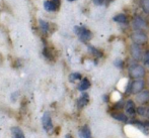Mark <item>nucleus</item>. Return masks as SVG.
I'll list each match as a JSON object with an SVG mask.
<instances>
[{
	"label": "nucleus",
	"instance_id": "obj_1",
	"mask_svg": "<svg viewBox=\"0 0 149 138\" xmlns=\"http://www.w3.org/2000/svg\"><path fill=\"white\" fill-rule=\"evenodd\" d=\"M129 74L132 78L134 79H140L142 77L145 76V70L142 66H139V65H134V66H131L129 69Z\"/></svg>",
	"mask_w": 149,
	"mask_h": 138
},
{
	"label": "nucleus",
	"instance_id": "obj_2",
	"mask_svg": "<svg viewBox=\"0 0 149 138\" xmlns=\"http://www.w3.org/2000/svg\"><path fill=\"white\" fill-rule=\"evenodd\" d=\"M74 31L78 37L80 38L81 41H88L91 38V32L86 29L85 27H81V26H76L74 28Z\"/></svg>",
	"mask_w": 149,
	"mask_h": 138
},
{
	"label": "nucleus",
	"instance_id": "obj_3",
	"mask_svg": "<svg viewBox=\"0 0 149 138\" xmlns=\"http://www.w3.org/2000/svg\"><path fill=\"white\" fill-rule=\"evenodd\" d=\"M42 124H43V128L46 132L51 133L53 130V122H52L51 116H50V113L46 112L44 114L43 118H42Z\"/></svg>",
	"mask_w": 149,
	"mask_h": 138
},
{
	"label": "nucleus",
	"instance_id": "obj_4",
	"mask_svg": "<svg viewBox=\"0 0 149 138\" xmlns=\"http://www.w3.org/2000/svg\"><path fill=\"white\" fill-rule=\"evenodd\" d=\"M132 41L136 43V45H143L147 41V36L141 31H137V32L133 33L131 36Z\"/></svg>",
	"mask_w": 149,
	"mask_h": 138
},
{
	"label": "nucleus",
	"instance_id": "obj_5",
	"mask_svg": "<svg viewBox=\"0 0 149 138\" xmlns=\"http://www.w3.org/2000/svg\"><path fill=\"white\" fill-rule=\"evenodd\" d=\"M144 88V82L142 80H136L130 85V90L129 92L133 94H138L143 90Z\"/></svg>",
	"mask_w": 149,
	"mask_h": 138
},
{
	"label": "nucleus",
	"instance_id": "obj_6",
	"mask_svg": "<svg viewBox=\"0 0 149 138\" xmlns=\"http://www.w3.org/2000/svg\"><path fill=\"white\" fill-rule=\"evenodd\" d=\"M133 26L135 27V29H137V30H139V31L145 30V29L147 28V24H146V22L140 17H136L135 19H134Z\"/></svg>",
	"mask_w": 149,
	"mask_h": 138
},
{
	"label": "nucleus",
	"instance_id": "obj_7",
	"mask_svg": "<svg viewBox=\"0 0 149 138\" xmlns=\"http://www.w3.org/2000/svg\"><path fill=\"white\" fill-rule=\"evenodd\" d=\"M136 100L140 104H145L149 102V91H143L138 93L136 96Z\"/></svg>",
	"mask_w": 149,
	"mask_h": 138
},
{
	"label": "nucleus",
	"instance_id": "obj_8",
	"mask_svg": "<svg viewBox=\"0 0 149 138\" xmlns=\"http://www.w3.org/2000/svg\"><path fill=\"white\" fill-rule=\"evenodd\" d=\"M131 56L136 60H139L141 58V49H140L139 45H131Z\"/></svg>",
	"mask_w": 149,
	"mask_h": 138
},
{
	"label": "nucleus",
	"instance_id": "obj_9",
	"mask_svg": "<svg viewBox=\"0 0 149 138\" xmlns=\"http://www.w3.org/2000/svg\"><path fill=\"white\" fill-rule=\"evenodd\" d=\"M125 110L126 112L128 113L129 115H131V116H133L134 114H135L136 112V107H135V104H134L133 101H128L127 103H126V106H125Z\"/></svg>",
	"mask_w": 149,
	"mask_h": 138
},
{
	"label": "nucleus",
	"instance_id": "obj_10",
	"mask_svg": "<svg viewBox=\"0 0 149 138\" xmlns=\"http://www.w3.org/2000/svg\"><path fill=\"white\" fill-rule=\"evenodd\" d=\"M11 134L12 138H26L24 133L19 127H12L11 128Z\"/></svg>",
	"mask_w": 149,
	"mask_h": 138
},
{
	"label": "nucleus",
	"instance_id": "obj_11",
	"mask_svg": "<svg viewBox=\"0 0 149 138\" xmlns=\"http://www.w3.org/2000/svg\"><path fill=\"white\" fill-rule=\"evenodd\" d=\"M88 100H89L88 95H87V94H82V96H81L78 99V101H77V106H78V108L84 107V106L88 103Z\"/></svg>",
	"mask_w": 149,
	"mask_h": 138
},
{
	"label": "nucleus",
	"instance_id": "obj_12",
	"mask_svg": "<svg viewBox=\"0 0 149 138\" xmlns=\"http://www.w3.org/2000/svg\"><path fill=\"white\" fill-rule=\"evenodd\" d=\"M44 7L48 11H56V10H58V7L52 0H48V1L44 2Z\"/></svg>",
	"mask_w": 149,
	"mask_h": 138
},
{
	"label": "nucleus",
	"instance_id": "obj_13",
	"mask_svg": "<svg viewBox=\"0 0 149 138\" xmlns=\"http://www.w3.org/2000/svg\"><path fill=\"white\" fill-rule=\"evenodd\" d=\"M79 137L80 138H91V133L87 126H83L79 131Z\"/></svg>",
	"mask_w": 149,
	"mask_h": 138
},
{
	"label": "nucleus",
	"instance_id": "obj_14",
	"mask_svg": "<svg viewBox=\"0 0 149 138\" xmlns=\"http://www.w3.org/2000/svg\"><path fill=\"white\" fill-rule=\"evenodd\" d=\"M39 23H40V28H41L42 32H43L44 34H47L50 30L49 23H48L47 21H45V20H42V19L39 20Z\"/></svg>",
	"mask_w": 149,
	"mask_h": 138
},
{
	"label": "nucleus",
	"instance_id": "obj_15",
	"mask_svg": "<svg viewBox=\"0 0 149 138\" xmlns=\"http://www.w3.org/2000/svg\"><path fill=\"white\" fill-rule=\"evenodd\" d=\"M89 87H90V82L87 79H83L80 82V84H79L78 90L79 91H85V90H87Z\"/></svg>",
	"mask_w": 149,
	"mask_h": 138
},
{
	"label": "nucleus",
	"instance_id": "obj_16",
	"mask_svg": "<svg viewBox=\"0 0 149 138\" xmlns=\"http://www.w3.org/2000/svg\"><path fill=\"white\" fill-rule=\"evenodd\" d=\"M113 19H114V21L120 22V23H124V22L127 21V17H126V15H124V14H119V15L115 16Z\"/></svg>",
	"mask_w": 149,
	"mask_h": 138
},
{
	"label": "nucleus",
	"instance_id": "obj_17",
	"mask_svg": "<svg viewBox=\"0 0 149 138\" xmlns=\"http://www.w3.org/2000/svg\"><path fill=\"white\" fill-rule=\"evenodd\" d=\"M43 55H44V56H45L46 58H47V60H53V55H52V53L49 51V49H48L47 47H44Z\"/></svg>",
	"mask_w": 149,
	"mask_h": 138
},
{
	"label": "nucleus",
	"instance_id": "obj_18",
	"mask_svg": "<svg viewBox=\"0 0 149 138\" xmlns=\"http://www.w3.org/2000/svg\"><path fill=\"white\" fill-rule=\"evenodd\" d=\"M141 6L144 12L149 14V0H141Z\"/></svg>",
	"mask_w": 149,
	"mask_h": 138
},
{
	"label": "nucleus",
	"instance_id": "obj_19",
	"mask_svg": "<svg viewBox=\"0 0 149 138\" xmlns=\"http://www.w3.org/2000/svg\"><path fill=\"white\" fill-rule=\"evenodd\" d=\"M80 79H81V75L79 74V73H73V74H71L70 76H69L70 82H76V81L80 80Z\"/></svg>",
	"mask_w": 149,
	"mask_h": 138
},
{
	"label": "nucleus",
	"instance_id": "obj_20",
	"mask_svg": "<svg viewBox=\"0 0 149 138\" xmlns=\"http://www.w3.org/2000/svg\"><path fill=\"white\" fill-rule=\"evenodd\" d=\"M113 117L118 119L120 121H123V122H126V121H127V117H126L124 114H122V113H114V114H113Z\"/></svg>",
	"mask_w": 149,
	"mask_h": 138
},
{
	"label": "nucleus",
	"instance_id": "obj_21",
	"mask_svg": "<svg viewBox=\"0 0 149 138\" xmlns=\"http://www.w3.org/2000/svg\"><path fill=\"white\" fill-rule=\"evenodd\" d=\"M88 49H89L90 53H91L92 55H94L96 56H102V53H100V51H97L96 49H94L93 47H88Z\"/></svg>",
	"mask_w": 149,
	"mask_h": 138
},
{
	"label": "nucleus",
	"instance_id": "obj_22",
	"mask_svg": "<svg viewBox=\"0 0 149 138\" xmlns=\"http://www.w3.org/2000/svg\"><path fill=\"white\" fill-rule=\"evenodd\" d=\"M144 64L146 66H149V51H147L144 55Z\"/></svg>",
	"mask_w": 149,
	"mask_h": 138
},
{
	"label": "nucleus",
	"instance_id": "obj_23",
	"mask_svg": "<svg viewBox=\"0 0 149 138\" xmlns=\"http://www.w3.org/2000/svg\"><path fill=\"white\" fill-rule=\"evenodd\" d=\"M137 111H138V113H139V114H141V115H144V114H145V112H147V110H146L144 107H139Z\"/></svg>",
	"mask_w": 149,
	"mask_h": 138
},
{
	"label": "nucleus",
	"instance_id": "obj_24",
	"mask_svg": "<svg viewBox=\"0 0 149 138\" xmlns=\"http://www.w3.org/2000/svg\"><path fill=\"white\" fill-rule=\"evenodd\" d=\"M107 0H93V2L96 4V5H102V3H104Z\"/></svg>",
	"mask_w": 149,
	"mask_h": 138
},
{
	"label": "nucleus",
	"instance_id": "obj_25",
	"mask_svg": "<svg viewBox=\"0 0 149 138\" xmlns=\"http://www.w3.org/2000/svg\"><path fill=\"white\" fill-rule=\"evenodd\" d=\"M115 65H116L117 67H119V68H121V67H122V60H117L116 62H115Z\"/></svg>",
	"mask_w": 149,
	"mask_h": 138
},
{
	"label": "nucleus",
	"instance_id": "obj_26",
	"mask_svg": "<svg viewBox=\"0 0 149 138\" xmlns=\"http://www.w3.org/2000/svg\"><path fill=\"white\" fill-rule=\"evenodd\" d=\"M52 1H53L54 3L56 4V6H57L58 8L60 7V5H61V1H60V0H52Z\"/></svg>",
	"mask_w": 149,
	"mask_h": 138
},
{
	"label": "nucleus",
	"instance_id": "obj_27",
	"mask_svg": "<svg viewBox=\"0 0 149 138\" xmlns=\"http://www.w3.org/2000/svg\"><path fill=\"white\" fill-rule=\"evenodd\" d=\"M65 138H73V137L71 136L70 134H67V135H65Z\"/></svg>",
	"mask_w": 149,
	"mask_h": 138
},
{
	"label": "nucleus",
	"instance_id": "obj_28",
	"mask_svg": "<svg viewBox=\"0 0 149 138\" xmlns=\"http://www.w3.org/2000/svg\"><path fill=\"white\" fill-rule=\"evenodd\" d=\"M146 115H147V116L149 117V108L147 109V112H146Z\"/></svg>",
	"mask_w": 149,
	"mask_h": 138
},
{
	"label": "nucleus",
	"instance_id": "obj_29",
	"mask_svg": "<svg viewBox=\"0 0 149 138\" xmlns=\"http://www.w3.org/2000/svg\"><path fill=\"white\" fill-rule=\"evenodd\" d=\"M68 1H75V0H68Z\"/></svg>",
	"mask_w": 149,
	"mask_h": 138
},
{
	"label": "nucleus",
	"instance_id": "obj_30",
	"mask_svg": "<svg viewBox=\"0 0 149 138\" xmlns=\"http://www.w3.org/2000/svg\"><path fill=\"white\" fill-rule=\"evenodd\" d=\"M148 125H149V123H148Z\"/></svg>",
	"mask_w": 149,
	"mask_h": 138
}]
</instances>
